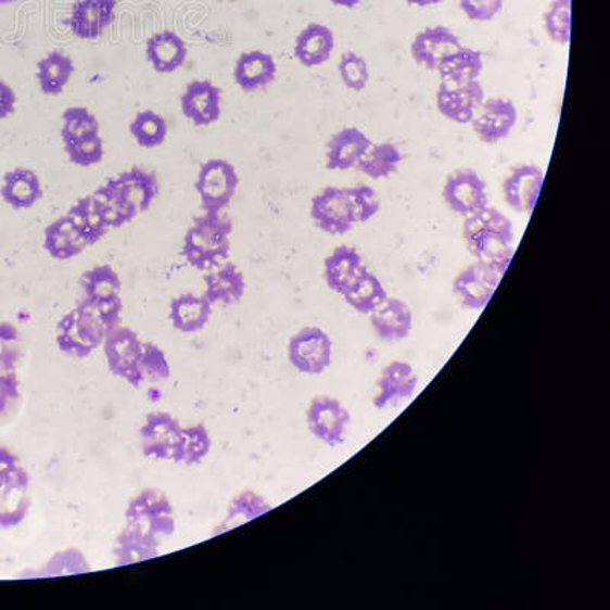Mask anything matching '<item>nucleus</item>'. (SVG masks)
I'll return each instance as SVG.
<instances>
[{
    "label": "nucleus",
    "mask_w": 610,
    "mask_h": 610,
    "mask_svg": "<svg viewBox=\"0 0 610 610\" xmlns=\"http://www.w3.org/2000/svg\"><path fill=\"white\" fill-rule=\"evenodd\" d=\"M418 376L412 365L408 361L394 360L383 368L378 382L374 408L386 409L401 405L416 393Z\"/></svg>",
    "instance_id": "nucleus-18"
},
{
    "label": "nucleus",
    "mask_w": 610,
    "mask_h": 610,
    "mask_svg": "<svg viewBox=\"0 0 610 610\" xmlns=\"http://www.w3.org/2000/svg\"><path fill=\"white\" fill-rule=\"evenodd\" d=\"M120 297L115 301H81L56 326V346L66 356L77 359L89 357L104 344L107 334L120 326Z\"/></svg>",
    "instance_id": "nucleus-1"
},
{
    "label": "nucleus",
    "mask_w": 610,
    "mask_h": 610,
    "mask_svg": "<svg viewBox=\"0 0 610 610\" xmlns=\"http://www.w3.org/2000/svg\"><path fill=\"white\" fill-rule=\"evenodd\" d=\"M21 334L13 323L0 322V374L17 372L22 357Z\"/></svg>",
    "instance_id": "nucleus-47"
},
{
    "label": "nucleus",
    "mask_w": 610,
    "mask_h": 610,
    "mask_svg": "<svg viewBox=\"0 0 610 610\" xmlns=\"http://www.w3.org/2000/svg\"><path fill=\"white\" fill-rule=\"evenodd\" d=\"M29 500V474L18 467L9 480L0 484V530L16 529L25 521Z\"/></svg>",
    "instance_id": "nucleus-20"
},
{
    "label": "nucleus",
    "mask_w": 610,
    "mask_h": 610,
    "mask_svg": "<svg viewBox=\"0 0 610 610\" xmlns=\"http://www.w3.org/2000/svg\"><path fill=\"white\" fill-rule=\"evenodd\" d=\"M183 115L195 127L216 123L221 113V89L208 80H194L180 98Z\"/></svg>",
    "instance_id": "nucleus-19"
},
{
    "label": "nucleus",
    "mask_w": 610,
    "mask_h": 610,
    "mask_svg": "<svg viewBox=\"0 0 610 610\" xmlns=\"http://www.w3.org/2000/svg\"><path fill=\"white\" fill-rule=\"evenodd\" d=\"M482 69H484V59H482L481 52L467 47L459 48L436 67L442 81L450 82V85L478 80Z\"/></svg>",
    "instance_id": "nucleus-33"
},
{
    "label": "nucleus",
    "mask_w": 610,
    "mask_h": 610,
    "mask_svg": "<svg viewBox=\"0 0 610 610\" xmlns=\"http://www.w3.org/2000/svg\"><path fill=\"white\" fill-rule=\"evenodd\" d=\"M507 269L476 262L466 267L454 281V293L467 310H482L498 289Z\"/></svg>",
    "instance_id": "nucleus-6"
},
{
    "label": "nucleus",
    "mask_w": 610,
    "mask_h": 610,
    "mask_svg": "<svg viewBox=\"0 0 610 610\" xmlns=\"http://www.w3.org/2000/svg\"><path fill=\"white\" fill-rule=\"evenodd\" d=\"M130 134L144 149H154L164 144L167 139V120L152 111L138 113L137 118L130 124Z\"/></svg>",
    "instance_id": "nucleus-40"
},
{
    "label": "nucleus",
    "mask_w": 610,
    "mask_h": 610,
    "mask_svg": "<svg viewBox=\"0 0 610 610\" xmlns=\"http://www.w3.org/2000/svg\"><path fill=\"white\" fill-rule=\"evenodd\" d=\"M16 109V93L5 82L0 81V119L7 118Z\"/></svg>",
    "instance_id": "nucleus-54"
},
{
    "label": "nucleus",
    "mask_w": 610,
    "mask_h": 610,
    "mask_svg": "<svg viewBox=\"0 0 610 610\" xmlns=\"http://www.w3.org/2000/svg\"><path fill=\"white\" fill-rule=\"evenodd\" d=\"M336 7H342V9L352 10L354 7L359 5L361 0H331Z\"/></svg>",
    "instance_id": "nucleus-56"
},
{
    "label": "nucleus",
    "mask_w": 610,
    "mask_h": 610,
    "mask_svg": "<svg viewBox=\"0 0 610 610\" xmlns=\"http://www.w3.org/2000/svg\"><path fill=\"white\" fill-rule=\"evenodd\" d=\"M459 9L473 22H491L504 9V0H459Z\"/></svg>",
    "instance_id": "nucleus-51"
},
{
    "label": "nucleus",
    "mask_w": 610,
    "mask_h": 610,
    "mask_svg": "<svg viewBox=\"0 0 610 610\" xmlns=\"http://www.w3.org/2000/svg\"><path fill=\"white\" fill-rule=\"evenodd\" d=\"M161 538L141 523L127 522L116 538L115 557L118 567L147 562L160 556Z\"/></svg>",
    "instance_id": "nucleus-21"
},
{
    "label": "nucleus",
    "mask_w": 610,
    "mask_h": 610,
    "mask_svg": "<svg viewBox=\"0 0 610 610\" xmlns=\"http://www.w3.org/2000/svg\"><path fill=\"white\" fill-rule=\"evenodd\" d=\"M88 246V241L67 216L59 218L45 231V250L52 258L71 259L80 255Z\"/></svg>",
    "instance_id": "nucleus-32"
},
{
    "label": "nucleus",
    "mask_w": 610,
    "mask_h": 610,
    "mask_svg": "<svg viewBox=\"0 0 610 610\" xmlns=\"http://www.w3.org/2000/svg\"><path fill=\"white\" fill-rule=\"evenodd\" d=\"M142 452L145 457L179 461L183 444V428L171 414L152 412L141 428Z\"/></svg>",
    "instance_id": "nucleus-7"
},
{
    "label": "nucleus",
    "mask_w": 610,
    "mask_h": 610,
    "mask_svg": "<svg viewBox=\"0 0 610 610\" xmlns=\"http://www.w3.org/2000/svg\"><path fill=\"white\" fill-rule=\"evenodd\" d=\"M119 201L124 203L131 216L144 213L152 206L157 195V180L153 173L139 167L120 173L119 176L107 180Z\"/></svg>",
    "instance_id": "nucleus-15"
},
{
    "label": "nucleus",
    "mask_w": 610,
    "mask_h": 610,
    "mask_svg": "<svg viewBox=\"0 0 610 610\" xmlns=\"http://www.w3.org/2000/svg\"><path fill=\"white\" fill-rule=\"evenodd\" d=\"M403 161L398 147L391 142H371L370 149L357 162L356 168L371 179H385L397 171Z\"/></svg>",
    "instance_id": "nucleus-36"
},
{
    "label": "nucleus",
    "mask_w": 610,
    "mask_h": 610,
    "mask_svg": "<svg viewBox=\"0 0 610 610\" xmlns=\"http://www.w3.org/2000/svg\"><path fill=\"white\" fill-rule=\"evenodd\" d=\"M334 51V34L329 26L310 24L305 26L295 41V56L305 67L322 65Z\"/></svg>",
    "instance_id": "nucleus-27"
},
{
    "label": "nucleus",
    "mask_w": 610,
    "mask_h": 610,
    "mask_svg": "<svg viewBox=\"0 0 610 610\" xmlns=\"http://www.w3.org/2000/svg\"><path fill=\"white\" fill-rule=\"evenodd\" d=\"M217 2H226V0H217ZM229 2H232V0H229Z\"/></svg>",
    "instance_id": "nucleus-58"
},
{
    "label": "nucleus",
    "mask_w": 610,
    "mask_h": 610,
    "mask_svg": "<svg viewBox=\"0 0 610 610\" xmlns=\"http://www.w3.org/2000/svg\"><path fill=\"white\" fill-rule=\"evenodd\" d=\"M339 74L342 82L354 92H361L370 81V69L364 56L356 52H345L339 62Z\"/></svg>",
    "instance_id": "nucleus-48"
},
{
    "label": "nucleus",
    "mask_w": 610,
    "mask_h": 610,
    "mask_svg": "<svg viewBox=\"0 0 610 610\" xmlns=\"http://www.w3.org/2000/svg\"><path fill=\"white\" fill-rule=\"evenodd\" d=\"M371 327L376 336L385 342L405 341L414 327L409 305L397 297H387L378 310L371 314Z\"/></svg>",
    "instance_id": "nucleus-23"
},
{
    "label": "nucleus",
    "mask_w": 610,
    "mask_h": 610,
    "mask_svg": "<svg viewBox=\"0 0 610 610\" xmlns=\"http://www.w3.org/2000/svg\"><path fill=\"white\" fill-rule=\"evenodd\" d=\"M65 150L71 162L80 167H92L104 157V142L100 135L65 142Z\"/></svg>",
    "instance_id": "nucleus-49"
},
{
    "label": "nucleus",
    "mask_w": 610,
    "mask_h": 610,
    "mask_svg": "<svg viewBox=\"0 0 610 610\" xmlns=\"http://www.w3.org/2000/svg\"><path fill=\"white\" fill-rule=\"evenodd\" d=\"M406 3L412 7H420V9H425V7H434L442 3L443 0H405Z\"/></svg>",
    "instance_id": "nucleus-55"
},
{
    "label": "nucleus",
    "mask_w": 610,
    "mask_h": 610,
    "mask_svg": "<svg viewBox=\"0 0 610 610\" xmlns=\"http://www.w3.org/2000/svg\"><path fill=\"white\" fill-rule=\"evenodd\" d=\"M345 303L360 315H371L372 312L378 310L380 305L387 300V292L382 281L371 274L370 270H365L359 280L354 282L353 288H350L344 293Z\"/></svg>",
    "instance_id": "nucleus-34"
},
{
    "label": "nucleus",
    "mask_w": 610,
    "mask_h": 610,
    "mask_svg": "<svg viewBox=\"0 0 610 610\" xmlns=\"http://www.w3.org/2000/svg\"><path fill=\"white\" fill-rule=\"evenodd\" d=\"M21 467V459L9 447L0 446V484L9 480L11 474Z\"/></svg>",
    "instance_id": "nucleus-53"
},
{
    "label": "nucleus",
    "mask_w": 610,
    "mask_h": 610,
    "mask_svg": "<svg viewBox=\"0 0 610 610\" xmlns=\"http://www.w3.org/2000/svg\"><path fill=\"white\" fill-rule=\"evenodd\" d=\"M138 372L141 383H160L169 379L171 371H169L168 359L160 346L152 344V342H144L142 344Z\"/></svg>",
    "instance_id": "nucleus-44"
},
{
    "label": "nucleus",
    "mask_w": 610,
    "mask_h": 610,
    "mask_svg": "<svg viewBox=\"0 0 610 610\" xmlns=\"http://www.w3.org/2000/svg\"><path fill=\"white\" fill-rule=\"evenodd\" d=\"M518 123V109L506 98H492L478 109L472 119L474 134L484 144H498L513 131Z\"/></svg>",
    "instance_id": "nucleus-14"
},
{
    "label": "nucleus",
    "mask_w": 610,
    "mask_h": 610,
    "mask_svg": "<svg viewBox=\"0 0 610 610\" xmlns=\"http://www.w3.org/2000/svg\"><path fill=\"white\" fill-rule=\"evenodd\" d=\"M37 80L45 96H60L73 77L75 66L73 59L63 52L54 51L37 65Z\"/></svg>",
    "instance_id": "nucleus-35"
},
{
    "label": "nucleus",
    "mask_w": 610,
    "mask_h": 610,
    "mask_svg": "<svg viewBox=\"0 0 610 610\" xmlns=\"http://www.w3.org/2000/svg\"><path fill=\"white\" fill-rule=\"evenodd\" d=\"M462 237L469 251L481 263L507 269L514 255V229L500 211L487 208L466 217Z\"/></svg>",
    "instance_id": "nucleus-2"
},
{
    "label": "nucleus",
    "mask_w": 610,
    "mask_h": 610,
    "mask_svg": "<svg viewBox=\"0 0 610 610\" xmlns=\"http://www.w3.org/2000/svg\"><path fill=\"white\" fill-rule=\"evenodd\" d=\"M92 199L97 203L101 217H103L109 229H118L135 218L129 213V209L124 206V203L119 201L118 195H116L115 190H113L109 182L98 188L96 193L92 194Z\"/></svg>",
    "instance_id": "nucleus-41"
},
{
    "label": "nucleus",
    "mask_w": 610,
    "mask_h": 610,
    "mask_svg": "<svg viewBox=\"0 0 610 610\" xmlns=\"http://www.w3.org/2000/svg\"><path fill=\"white\" fill-rule=\"evenodd\" d=\"M270 510H272V506L263 496L251 491L241 492L240 495L232 499L231 507L228 510V518L221 523V529L217 530V534L254 521L259 516L269 513Z\"/></svg>",
    "instance_id": "nucleus-39"
},
{
    "label": "nucleus",
    "mask_w": 610,
    "mask_h": 610,
    "mask_svg": "<svg viewBox=\"0 0 610 610\" xmlns=\"http://www.w3.org/2000/svg\"><path fill=\"white\" fill-rule=\"evenodd\" d=\"M17 2V0H0V5H5V3Z\"/></svg>",
    "instance_id": "nucleus-57"
},
{
    "label": "nucleus",
    "mask_w": 610,
    "mask_h": 610,
    "mask_svg": "<svg viewBox=\"0 0 610 610\" xmlns=\"http://www.w3.org/2000/svg\"><path fill=\"white\" fill-rule=\"evenodd\" d=\"M545 31L559 45L571 40V0H552L544 14Z\"/></svg>",
    "instance_id": "nucleus-42"
},
{
    "label": "nucleus",
    "mask_w": 610,
    "mask_h": 610,
    "mask_svg": "<svg viewBox=\"0 0 610 610\" xmlns=\"http://www.w3.org/2000/svg\"><path fill=\"white\" fill-rule=\"evenodd\" d=\"M484 100V88L478 80L462 82V85L442 81L436 92V107L440 113L444 118L458 124L472 123Z\"/></svg>",
    "instance_id": "nucleus-13"
},
{
    "label": "nucleus",
    "mask_w": 610,
    "mask_h": 610,
    "mask_svg": "<svg viewBox=\"0 0 610 610\" xmlns=\"http://www.w3.org/2000/svg\"><path fill=\"white\" fill-rule=\"evenodd\" d=\"M213 440L208 429L203 424L188 425L183 428V444L180 450L179 461L182 465L195 466L208 457Z\"/></svg>",
    "instance_id": "nucleus-43"
},
{
    "label": "nucleus",
    "mask_w": 610,
    "mask_h": 610,
    "mask_svg": "<svg viewBox=\"0 0 610 610\" xmlns=\"http://www.w3.org/2000/svg\"><path fill=\"white\" fill-rule=\"evenodd\" d=\"M100 124L85 107H69L63 113L62 138L65 142L78 141L98 135Z\"/></svg>",
    "instance_id": "nucleus-45"
},
{
    "label": "nucleus",
    "mask_w": 610,
    "mask_h": 610,
    "mask_svg": "<svg viewBox=\"0 0 610 610\" xmlns=\"http://www.w3.org/2000/svg\"><path fill=\"white\" fill-rule=\"evenodd\" d=\"M116 0H78L71 14V29L78 39H98L112 24Z\"/></svg>",
    "instance_id": "nucleus-22"
},
{
    "label": "nucleus",
    "mask_w": 610,
    "mask_h": 610,
    "mask_svg": "<svg viewBox=\"0 0 610 610\" xmlns=\"http://www.w3.org/2000/svg\"><path fill=\"white\" fill-rule=\"evenodd\" d=\"M443 199L449 209L459 216H472L488 206L487 183L473 169H458L447 177Z\"/></svg>",
    "instance_id": "nucleus-11"
},
{
    "label": "nucleus",
    "mask_w": 610,
    "mask_h": 610,
    "mask_svg": "<svg viewBox=\"0 0 610 610\" xmlns=\"http://www.w3.org/2000/svg\"><path fill=\"white\" fill-rule=\"evenodd\" d=\"M289 360L303 374H322L333 360V342L319 327H305L290 338Z\"/></svg>",
    "instance_id": "nucleus-4"
},
{
    "label": "nucleus",
    "mask_w": 610,
    "mask_h": 610,
    "mask_svg": "<svg viewBox=\"0 0 610 610\" xmlns=\"http://www.w3.org/2000/svg\"><path fill=\"white\" fill-rule=\"evenodd\" d=\"M89 571L90 567L85 555L78 549L71 548L55 552L41 571V575L43 577H56V575L86 574Z\"/></svg>",
    "instance_id": "nucleus-46"
},
{
    "label": "nucleus",
    "mask_w": 610,
    "mask_h": 610,
    "mask_svg": "<svg viewBox=\"0 0 610 610\" xmlns=\"http://www.w3.org/2000/svg\"><path fill=\"white\" fill-rule=\"evenodd\" d=\"M127 522L141 523L157 538H168L176 530L175 510L168 496L157 488H147L130 500Z\"/></svg>",
    "instance_id": "nucleus-8"
},
{
    "label": "nucleus",
    "mask_w": 610,
    "mask_h": 610,
    "mask_svg": "<svg viewBox=\"0 0 610 610\" xmlns=\"http://www.w3.org/2000/svg\"><path fill=\"white\" fill-rule=\"evenodd\" d=\"M371 139L356 127H345L330 138L327 144V168L345 171L356 167L364 153L370 149Z\"/></svg>",
    "instance_id": "nucleus-24"
},
{
    "label": "nucleus",
    "mask_w": 610,
    "mask_h": 610,
    "mask_svg": "<svg viewBox=\"0 0 610 610\" xmlns=\"http://www.w3.org/2000/svg\"><path fill=\"white\" fill-rule=\"evenodd\" d=\"M232 221L220 213L195 217L183 241V257L198 270L224 265L231 251Z\"/></svg>",
    "instance_id": "nucleus-3"
},
{
    "label": "nucleus",
    "mask_w": 610,
    "mask_h": 610,
    "mask_svg": "<svg viewBox=\"0 0 610 610\" xmlns=\"http://www.w3.org/2000/svg\"><path fill=\"white\" fill-rule=\"evenodd\" d=\"M187 55L186 41L180 39L176 33H157L147 41V59L152 63L156 73H175L180 66H183Z\"/></svg>",
    "instance_id": "nucleus-28"
},
{
    "label": "nucleus",
    "mask_w": 610,
    "mask_h": 610,
    "mask_svg": "<svg viewBox=\"0 0 610 610\" xmlns=\"http://www.w3.org/2000/svg\"><path fill=\"white\" fill-rule=\"evenodd\" d=\"M365 270L367 266L361 255L352 246L336 247L323 263L327 285L339 295H344L346 290L353 288Z\"/></svg>",
    "instance_id": "nucleus-25"
},
{
    "label": "nucleus",
    "mask_w": 610,
    "mask_h": 610,
    "mask_svg": "<svg viewBox=\"0 0 610 610\" xmlns=\"http://www.w3.org/2000/svg\"><path fill=\"white\" fill-rule=\"evenodd\" d=\"M21 398V382H18L17 372L11 374H0V417L7 412Z\"/></svg>",
    "instance_id": "nucleus-52"
},
{
    "label": "nucleus",
    "mask_w": 610,
    "mask_h": 610,
    "mask_svg": "<svg viewBox=\"0 0 610 610\" xmlns=\"http://www.w3.org/2000/svg\"><path fill=\"white\" fill-rule=\"evenodd\" d=\"M3 201L14 209H28L43 198L40 179L31 169L16 168L3 176Z\"/></svg>",
    "instance_id": "nucleus-30"
},
{
    "label": "nucleus",
    "mask_w": 610,
    "mask_h": 610,
    "mask_svg": "<svg viewBox=\"0 0 610 610\" xmlns=\"http://www.w3.org/2000/svg\"><path fill=\"white\" fill-rule=\"evenodd\" d=\"M544 171L537 165H519L511 169L503 186L507 205L516 213H533L544 187Z\"/></svg>",
    "instance_id": "nucleus-16"
},
{
    "label": "nucleus",
    "mask_w": 610,
    "mask_h": 610,
    "mask_svg": "<svg viewBox=\"0 0 610 610\" xmlns=\"http://www.w3.org/2000/svg\"><path fill=\"white\" fill-rule=\"evenodd\" d=\"M213 315V304L205 296L180 295L171 301L169 319L180 333H198L205 329Z\"/></svg>",
    "instance_id": "nucleus-29"
},
{
    "label": "nucleus",
    "mask_w": 610,
    "mask_h": 610,
    "mask_svg": "<svg viewBox=\"0 0 610 610\" xmlns=\"http://www.w3.org/2000/svg\"><path fill=\"white\" fill-rule=\"evenodd\" d=\"M350 412L338 398L316 397L307 409L308 431L330 447L341 446L348 432Z\"/></svg>",
    "instance_id": "nucleus-10"
},
{
    "label": "nucleus",
    "mask_w": 610,
    "mask_h": 610,
    "mask_svg": "<svg viewBox=\"0 0 610 610\" xmlns=\"http://www.w3.org/2000/svg\"><path fill=\"white\" fill-rule=\"evenodd\" d=\"M205 296L211 304L232 305L239 303L246 290V281H244L243 272L228 263L216 272L206 275L205 277Z\"/></svg>",
    "instance_id": "nucleus-31"
},
{
    "label": "nucleus",
    "mask_w": 610,
    "mask_h": 610,
    "mask_svg": "<svg viewBox=\"0 0 610 610\" xmlns=\"http://www.w3.org/2000/svg\"><path fill=\"white\" fill-rule=\"evenodd\" d=\"M239 175L231 162L211 160L202 165L199 171L195 190L201 195L202 208L205 213H221L231 203Z\"/></svg>",
    "instance_id": "nucleus-5"
},
{
    "label": "nucleus",
    "mask_w": 610,
    "mask_h": 610,
    "mask_svg": "<svg viewBox=\"0 0 610 610\" xmlns=\"http://www.w3.org/2000/svg\"><path fill=\"white\" fill-rule=\"evenodd\" d=\"M462 47L457 34L447 26H431L417 34L410 45V55L418 65L436 71L440 63Z\"/></svg>",
    "instance_id": "nucleus-17"
},
{
    "label": "nucleus",
    "mask_w": 610,
    "mask_h": 610,
    "mask_svg": "<svg viewBox=\"0 0 610 610\" xmlns=\"http://www.w3.org/2000/svg\"><path fill=\"white\" fill-rule=\"evenodd\" d=\"M310 214L321 231L333 236L352 231L356 225L346 188L329 187L315 195Z\"/></svg>",
    "instance_id": "nucleus-12"
},
{
    "label": "nucleus",
    "mask_w": 610,
    "mask_h": 610,
    "mask_svg": "<svg viewBox=\"0 0 610 610\" xmlns=\"http://www.w3.org/2000/svg\"><path fill=\"white\" fill-rule=\"evenodd\" d=\"M142 344L137 331L120 326L107 334L103 344L109 370L135 387L142 385L138 372Z\"/></svg>",
    "instance_id": "nucleus-9"
},
{
    "label": "nucleus",
    "mask_w": 610,
    "mask_h": 610,
    "mask_svg": "<svg viewBox=\"0 0 610 610\" xmlns=\"http://www.w3.org/2000/svg\"><path fill=\"white\" fill-rule=\"evenodd\" d=\"M350 203H352L354 221L365 224L380 211L379 194L371 187L359 186L346 188Z\"/></svg>",
    "instance_id": "nucleus-50"
},
{
    "label": "nucleus",
    "mask_w": 610,
    "mask_h": 610,
    "mask_svg": "<svg viewBox=\"0 0 610 610\" xmlns=\"http://www.w3.org/2000/svg\"><path fill=\"white\" fill-rule=\"evenodd\" d=\"M80 284L85 290L86 300L115 301L119 300L120 278L111 266L101 265L82 274Z\"/></svg>",
    "instance_id": "nucleus-38"
},
{
    "label": "nucleus",
    "mask_w": 610,
    "mask_h": 610,
    "mask_svg": "<svg viewBox=\"0 0 610 610\" xmlns=\"http://www.w3.org/2000/svg\"><path fill=\"white\" fill-rule=\"evenodd\" d=\"M278 67L274 56L263 51L243 52L236 63L233 78L244 92L266 88L277 78Z\"/></svg>",
    "instance_id": "nucleus-26"
},
{
    "label": "nucleus",
    "mask_w": 610,
    "mask_h": 610,
    "mask_svg": "<svg viewBox=\"0 0 610 610\" xmlns=\"http://www.w3.org/2000/svg\"><path fill=\"white\" fill-rule=\"evenodd\" d=\"M66 216L73 221L78 232L85 237L89 246L98 243L109 232V226L105 225L103 217H101L100 209H98L97 203L93 202L92 195H88V198L75 203Z\"/></svg>",
    "instance_id": "nucleus-37"
}]
</instances>
